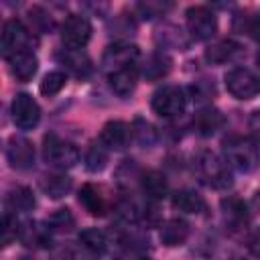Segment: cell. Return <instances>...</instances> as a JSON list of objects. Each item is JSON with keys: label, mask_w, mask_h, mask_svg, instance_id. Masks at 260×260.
I'll return each instance as SVG.
<instances>
[{"label": "cell", "mask_w": 260, "mask_h": 260, "mask_svg": "<svg viewBox=\"0 0 260 260\" xmlns=\"http://www.w3.org/2000/svg\"><path fill=\"white\" fill-rule=\"evenodd\" d=\"M221 152L223 160L230 165V169H236L240 173H250L260 162L258 144L254 138L242 136V134H230L221 140Z\"/></svg>", "instance_id": "cell-1"}, {"label": "cell", "mask_w": 260, "mask_h": 260, "mask_svg": "<svg viewBox=\"0 0 260 260\" xmlns=\"http://www.w3.org/2000/svg\"><path fill=\"white\" fill-rule=\"evenodd\" d=\"M197 177L211 189H228L232 185V171L223 156H217L211 150H201L195 156Z\"/></svg>", "instance_id": "cell-2"}, {"label": "cell", "mask_w": 260, "mask_h": 260, "mask_svg": "<svg viewBox=\"0 0 260 260\" xmlns=\"http://www.w3.org/2000/svg\"><path fill=\"white\" fill-rule=\"evenodd\" d=\"M35 35L30 28H26L18 18H10L4 22L2 26V35H0V47H2V55L8 59L20 51H32L35 47Z\"/></svg>", "instance_id": "cell-3"}, {"label": "cell", "mask_w": 260, "mask_h": 260, "mask_svg": "<svg viewBox=\"0 0 260 260\" xmlns=\"http://www.w3.org/2000/svg\"><path fill=\"white\" fill-rule=\"evenodd\" d=\"M43 156L49 165L57 169H71L79 162V150L73 142L57 136V134H47L43 140Z\"/></svg>", "instance_id": "cell-4"}, {"label": "cell", "mask_w": 260, "mask_h": 260, "mask_svg": "<svg viewBox=\"0 0 260 260\" xmlns=\"http://www.w3.org/2000/svg\"><path fill=\"white\" fill-rule=\"evenodd\" d=\"M152 112L162 118H177L187 108V93L179 85H162L152 93Z\"/></svg>", "instance_id": "cell-5"}, {"label": "cell", "mask_w": 260, "mask_h": 260, "mask_svg": "<svg viewBox=\"0 0 260 260\" xmlns=\"http://www.w3.org/2000/svg\"><path fill=\"white\" fill-rule=\"evenodd\" d=\"M225 89L236 100H252L260 93V77L246 67H236L225 73Z\"/></svg>", "instance_id": "cell-6"}, {"label": "cell", "mask_w": 260, "mask_h": 260, "mask_svg": "<svg viewBox=\"0 0 260 260\" xmlns=\"http://www.w3.org/2000/svg\"><path fill=\"white\" fill-rule=\"evenodd\" d=\"M187 16V30L197 41H207L217 30V18L207 6H191L185 12Z\"/></svg>", "instance_id": "cell-7"}, {"label": "cell", "mask_w": 260, "mask_h": 260, "mask_svg": "<svg viewBox=\"0 0 260 260\" xmlns=\"http://www.w3.org/2000/svg\"><path fill=\"white\" fill-rule=\"evenodd\" d=\"M59 30H61V41L65 43V47L71 49H83L91 39V24L81 14H69L61 22Z\"/></svg>", "instance_id": "cell-8"}, {"label": "cell", "mask_w": 260, "mask_h": 260, "mask_svg": "<svg viewBox=\"0 0 260 260\" xmlns=\"http://www.w3.org/2000/svg\"><path fill=\"white\" fill-rule=\"evenodd\" d=\"M10 114H12V122L20 130H30L41 120V108L35 102V98L28 93H16L14 95L12 106H10Z\"/></svg>", "instance_id": "cell-9"}, {"label": "cell", "mask_w": 260, "mask_h": 260, "mask_svg": "<svg viewBox=\"0 0 260 260\" xmlns=\"http://www.w3.org/2000/svg\"><path fill=\"white\" fill-rule=\"evenodd\" d=\"M138 47L132 45V43H114L110 45L106 51H104V57H102V63L104 67L108 69V73L112 71H118V69H124V67H132L134 61L138 59Z\"/></svg>", "instance_id": "cell-10"}, {"label": "cell", "mask_w": 260, "mask_h": 260, "mask_svg": "<svg viewBox=\"0 0 260 260\" xmlns=\"http://www.w3.org/2000/svg\"><path fill=\"white\" fill-rule=\"evenodd\" d=\"M132 140V128L122 120H110L100 132V142L108 150H122Z\"/></svg>", "instance_id": "cell-11"}, {"label": "cell", "mask_w": 260, "mask_h": 260, "mask_svg": "<svg viewBox=\"0 0 260 260\" xmlns=\"http://www.w3.org/2000/svg\"><path fill=\"white\" fill-rule=\"evenodd\" d=\"M6 156L14 169H30L35 165V146L22 136H12L6 146Z\"/></svg>", "instance_id": "cell-12"}, {"label": "cell", "mask_w": 260, "mask_h": 260, "mask_svg": "<svg viewBox=\"0 0 260 260\" xmlns=\"http://www.w3.org/2000/svg\"><path fill=\"white\" fill-rule=\"evenodd\" d=\"M57 61L67 71H71L75 77H87L91 73V69H93L91 59H89V55L83 49H71V47L61 49L57 53Z\"/></svg>", "instance_id": "cell-13"}, {"label": "cell", "mask_w": 260, "mask_h": 260, "mask_svg": "<svg viewBox=\"0 0 260 260\" xmlns=\"http://www.w3.org/2000/svg\"><path fill=\"white\" fill-rule=\"evenodd\" d=\"M223 124H225V118L215 108H203L193 116V130L203 138L213 136L217 130L223 128Z\"/></svg>", "instance_id": "cell-14"}, {"label": "cell", "mask_w": 260, "mask_h": 260, "mask_svg": "<svg viewBox=\"0 0 260 260\" xmlns=\"http://www.w3.org/2000/svg\"><path fill=\"white\" fill-rule=\"evenodd\" d=\"M18 240L28 248H47V246H51V230L47 223L24 221V223H20Z\"/></svg>", "instance_id": "cell-15"}, {"label": "cell", "mask_w": 260, "mask_h": 260, "mask_svg": "<svg viewBox=\"0 0 260 260\" xmlns=\"http://www.w3.org/2000/svg\"><path fill=\"white\" fill-rule=\"evenodd\" d=\"M6 61H8V69H10L12 77H16L18 81L32 79V75L39 69V61H37V55L32 51H20V53L8 57Z\"/></svg>", "instance_id": "cell-16"}, {"label": "cell", "mask_w": 260, "mask_h": 260, "mask_svg": "<svg viewBox=\"0 0 260 260\" xmlns=\"http://www.w3.org/2000/svg\"><path fill=\"white\" fill-rule=\"evenodd\" d=\"M136 81H138V69L132 65V67H124V69H118V71H112L108 73V83H110V89L118 95H130L136 87Z\"/></svg>", "instance_id": "cell-17"}, {"label": "cell", "mask_w": 260, "mask_h": 260, "mask_svg": "<svg viewBox=\"0 0 260 260\" xmlns=\"http://www.w3.org/2000/svg\"><path fill=\"white\" fill-rule=\"evenodd\" d=\"M189 238V223L181 217H173L167 219L160 228V242L169 248L173 246H181L185 244V240Z\"/></svg>", "instance_id": "cell-18"}, {"label": "cell", "mask_w": 260, "mask_h": 260, "mask_svg": "<svg viewBox=\"0 0 260 260\" xmlns=\"http://www.w3.org/2000/svg\"><path fill=\"white\" fill-rule=\"evenodd\" d=\"M79 203L85 207V211L89 215H104L108 209V203H106V197L102 195V189L91 185V183H85L79 189Z\"/></svg>", "instance_id": "cell-19"}, {"label": "cell", "mask_w": 260, "mask_h": 260, "mask_svg": "<svg viewBox=\"0 0 260 260\" xmlns=\"http://www.w3.org/2000/svg\"><path fill=\"white\" fill-rule=\"evenodd\" d=\"M173 207L183 213H203L207 211V201L193 189H183L173 195Z\"/></svg>", "instance_id": "cell-20"}, {"label": "cell", "mask_w": 260, "mask_h": 260, "mask_svg": "<svg viewBox=\"0 0 260 260\" xmlns=\"http://www.w3.org/2000/svg\"><path fill=\"white\" fill-rule=\"evenodd\" d=\"M240 53H242V47L236 41L221 39L217 43H211L205 49V59L211 63H228V61H234Z\"/></svg>", "instance_id": "cell-21"}, {"label": "cell", "mask_w": 260, "mask_h": 260, "mask_svg": "<svg viewBox=\"0 0 260 260\" xmlns=\"http://www.w3.org/2000/svg\"><path fill=\"white\" fill-rule=\"evenodd\" d=\"M35 205L37 201L28 187H12L6 193V207L10 211H30Z\"/></svg>", "instance_id": "cell-22"}, {"label": "cell", "mask_w": 260, "mask_h": 260, "mask_svg": "<svg viewBox=\"0 0 260 260\" xmlns=\"http://www.w3.org/2000/svg\"><path fill=\"white\" fill-rule=\"evenodd\" d=\"M140 185H142V191H144V195L148 199L158 201V199H162L167 195V181L156 171H146L142 175V179H140Z\"/></svg>", "instance_id": "cell-23"}, {"label": "cell", "mask_w": 260, "mask_h": 260, "mask_svg": "<svg viewBox=\"0 0 260 260\" xmlns=\"http://www.w3.org/2000/svg\"><path fill=\"white\" fill-rule=\"evenodd\" d=\"M71 179L67 177V175H61V173H55V175H47L45 179H43V183H41V187H43V191L49 195V197H53V199H61V197H65L69 191H71Z\"/></svg>", "instance_id": "cell-24"}, {"label": "cell", "mask_w": 260, "mask_h": 260, "mask_svg": "<svg viewBox=\"0 0 260 260\" xmlns=\"http://www.w3.org/2000/svg\"><path fill=\"white\" fill-rule=\"evenodd\" d=\"M171 71V59L162 53H154L146 59L144 67H142V75L150 81H156L160 77H165L167 73Z\"/></svg>", "instance_id": "cell-25"}, {"label": "cell", "mask_w": 260, "mask_h": 260, "mask_svg": "<svg viewBox=\"0 0 260 260\" xmlns=\"http://www.w3.org/2000/svg\"><path fill=\"white\" fill-rule=\"evenodd\" d=\"M221 211H223V217L234 225H242L248 221V207L238 197L221 199Z\"/></svg>", "instance_id": "cell-26"}, {"label": "cell", "mask_w": 260, "mask_h": 260, "mask_svg": "<svg viewBox=\"0 0 260 260\" xmlns=\"http://www.w3.org/2000/svg\"><path fill=\"white\" fill-rule=\"evenodd\" d=\"M79 242L83 244V248H87L89 252H95V254H102L106 252L108 248V238L102 230L98 228H87L79 234Z\"/></svg>", "instance_id": "cell-27"}, {"label": "cell", "mask_w": 260, "mask_h": 260, "mask_svg": "<svg viewBox=\"0 0 260 260\" xmlns=\"http://www.w3.org/2000/svg\"><path fill=\"white\" fill-rule=\"evenodd\" d=\"M45 223L49 225L51 232H61L63 234V232H69L75 225V217L69 209H57L47 217Z\"/></svg>", "instance_id": "cell-28"}, {"label": "cell", "mask_w": 260, "mask_h": 260, "mask_svg": "<svg viewBox=\"0 0 260 260\" xmlns=\"http://www.w3.org/2000/svg\"><path fill=\"white\" fill-rule=\"evenodd\" d=\"M106 162H108V148L102 142L100 144H91L87 148V154H85V167H87V171L98 173V171H102L106 167Z\"/></svg>", "instance_id": "cell-29"}, {"label": "cell", "mask_w": 260, "mask_h": 260, "mask_svg": "<svg viewBox=\"0 0 260 260\" xmlns=\"http://www.w3.org/2000/svg\"><path fill=\"white\" fill-rule=\"evenodd\" d=\"M28 20H30V30L35 32H47L53 28V18L43 6H32L28 10Z\"/></svg>", "instance_id": "cell-30"}, {"label": "cell", "mask_w": 260, "mask_h": 260, "mask_svg": "<svg viewBox=\"0 0 260 260\" xmlns=\"http://www.w3.org/2000/svg\"><path fill=\"white\" fill-rule=\"evenodd\" d=\"M65 83H67V75L63 71H51L43 77L39 89L43 95H55L65 87Z\"/></svg>", "instance_id": "cell-31"}, {"label": "cell", "mask_w": 260, "mask_h": 260, "mask_svg": "<svg viewBox=\"0 0 260 260\" xmlns=\"http://www.w3.org/2000/svg\"><path fill=\"white\" fill-rule=\"evenodd\" d=\"M20 234V223L16 221V217L6 211L2 217V246H10Z\"/></svg>", "instance_id": "cell-32"}, {"label": "cell", "mask_w": 260, "mask_h": 260, "mask_svg": "<svg viewBox=\"0 0 260 260\" xmlns=\"http://www.w3.org/2000/svg\"><path fill=\"white\" fill-rule=\"evenodd\" d=\"M171 6H173L171 2H152V0H148V2H140L138 10L144 18H156V16H162L167 10H171Z\"/></svg>", "instance_id": "cell-33"}, {"label": "cell", "mask_w": 260, "mask_h": 260, "mask_svg": "<svg viewBox=\"0 0 260 260\" xmlns=\"http://www.w3.org/2000/svg\"><path fill=\"white\" fill-rule=\"evenodd\" d=\"M246 32L254 41L260 43V12H256V14H252V16L246 18Z\"/></svg>", "instance_id": "cell-34"}, {"label": "cell", "mask_w": 260, "mask_h": 260, "mask_svg": "<svg viewBox=\"0 0 260 260\" xmlns=\"http://www.w3.org/2000/svg\"><path fill=\"white\" fill-rule=\"evenodd\" d=\"M250 130H252V136H254V142L260 144V110H256L252 116H250Z\"/></svg>", "instance_id": "cell-35"}, {"label": "cell", "mask_w": 260, "mask_h": 260, "mask_svg": "<svg viewBox=\"0 0 260 260\" xmlns=\"http://www.w3.org/2000/svg\"><path fill=\"white\" fill-rule=\"evenodd\" d=\"M248 248H250V252H252L254 256L260 258V230H258L256 234H252V238L248 240Z\"/></svg>", "instance_id": "cell-36"}, {"label": "cell", "mask_w": 260, "mask_h": 260, "mask_svg": "<svg viewBox=\"0 0 260 260\" xmlns=\"http://www.w3.org/2000/svg\"><path fill=\"white\" fill-rule=\"evenodd\" d=\"M252 205L256 207V211H260V191L254 193V197H252Z\"/></svg>", "instance_id": "cell-37"}, {"label": "cell", "mask_w": 260, "mask_h": 260, "mask_svg": "<svg viewBox=\"0 0 260 260\" xmlns=\"http://www.w3.org/2000/svg\"><path fill=\"white\" fill-rule=\"evenodd\" d=\"M256 63H258V67H260V53H258V57H256Z\"/></svg>", "instance_id": "cell-38"}, {"label": "cell", "mask_w": 260, "mask_h": 260, "mask_svg": "<svg viewBox=\"0 0 260 260\" xmlns=\"http://www.w3.org/2000/svg\"><path fill=\"white\" fill-rule=\"evenodd\" d=\"M20 260H30V258H20Z\"/></svg>", "instance_id": "cell-39"}, {"label": "cell", "mask_w": 260, "mask_h": 260, "mask_svg": "<svg viewBox=\"0 0 260 260\" xmlns=\"http://www.w3.org/2000/svg\"><path fill=\"white\" fill-rule=\"evenodd\" d=\"M140 260H150V258H140Z\"/></svg>", "instance_id": "cell-40"}]
</instances>
